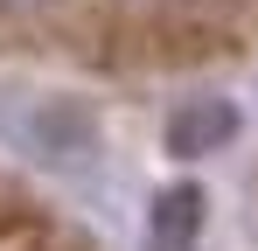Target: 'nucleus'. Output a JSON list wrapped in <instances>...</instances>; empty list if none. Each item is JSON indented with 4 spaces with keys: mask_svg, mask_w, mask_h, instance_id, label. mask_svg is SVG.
Returning a JSON list of instances; mask_svg holds the SVG:
<instances>
[{
    "mask_svg": "<svg viewBox=\"0 0 258 251\" xmlns=\"http://www.w3.org/2000/svg\"><path fill=\"white\" fill-rule=\"evenodd\" d=\"M56 7H63V0H0V21H42Z\"/></svg>",
    "mask_w": 258,
    "mask_h": 251,
    "instance_id": "1",
    "label": "nucleus"
}]
</instances>
